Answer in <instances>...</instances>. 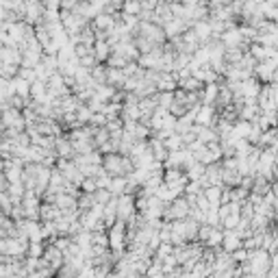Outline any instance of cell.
Returning a JSON list of instances; mask_svg holds the SVG:
<instances>
[{
	"instance_id": "9",
	"label": "cell",
	"mask_w": 278,
	"mask_h": 278,
	"mask_svg": "<svg viewBox=\"0 0 278 278\" xmlns=\"http://www.w3.org/2000/svg\"><path fill=\"white\" fill-rule=\"evenodd\" d=\"M193 130H196V135H198V142H202V144H215V142H219V133L215 130V126L196 124Z\"/></svg>"
},
{
	"instance_id": "7",
	"label": "cell",
	"mask_w": 278,
	"mask_h": 278,
	"mask_svg": "<svg viewBox=\"0 0 278 278\" xmlns=\"http://www.w3.org/2000/svg\"><path fill=\"white\" fill-rule=\"evenodd\" d=\"M222 248L226 250V252H233L235 250H239V248H243V237L235 231V228H224V243H222Z\"/></svg>"
},
{
	"instance_id": "6",
	"label": "cell",
	"mask_w": 278,
	"mask_h": 278,
	"mask_svg": "<svg viewBox=\"0 0 278 278\" xmlns=\"http://www.w3.org/2000/svg\"><path fill=\"white\" fill-rule=\"evenodd\" d=\"M44 259L48 261V265L54 267V269H61L65 265V252L54 246L52 241H46V250H44Z\"/></svg>"
},
{
	"instance_id": "1",
	"label": "cell",
	"mask_w": 278,
	"mask_h": 278,
	"mask_svg": "<svg viewBox=\"0 0 278 278\" xmlns=\"http://www.w3.org/2000/svg\"><path fill=\"white\" fill-rule=\"evenodd\" d=\"M248 263L252 267V274L259 276V278H265L269 274V269H272V252L265 250V248L250 250Z\"/></svg>"
},
{
	"instance_id": "25",
	"label": "cell",
	"mask_w": 278,
	"mask_h": 278,
	"mask_svg": "<svg viewBox=\"0 0 278 278\" xmlns=\"http://www.w3.org/2000/svg\"><path fill=\"white\" fill-rule=\"evenodd\" d=\"M165 3H170V5H183L185 0H165Z\"/></svg>"
},
{
	"instance_id": "21",
	"label": "cell",
	"mask_w": 278,
	"mask_h": 278,
	"mask_svg": "<svg viewBox=\"0 0 278 278\" xmlns=\"http://www.w3.org/2000/svg\"><path fill=\"white\" fill-rule=\"evenodd\" d=\"M241 222V213H231L224 222H222V228H237Z\"/></svg>"
},
{
	"instance_id": "15",
	"label": "cell",
	"mask_w": 278,
	"mask_h": 278,
	"mask_svg": "<svg viewBox=\"0 0 278 278\" xmlns=\"http://www.w3.org/2000/svg\"><path fill=\"white\" fill-rule=\"evenodd\" d=\"M96 191L92 193V191H80V196H78V209L80 211H89V209H94L96 207Z\"/></svg>"
},
{
	"instance_id": "18",
	"label": "cell",
	"mask_w": 278,
	"mask_h": 278,
	"mask_svg": "<svg viewBox=\"0 0 278 278\" xmlns=\"http://www.w3.org/2000/svg\"><path fill=\"white\" fill-rule=\"evenodd\" d=\"M128 63H130V61L126 59L124 54H120V52H111V57L107 59V65H109V68H122V70H124Z\"/></svg>"
},
{
	"instance_id": "8",
	"label": "cell",
	"mask_w": 278,
	"mask_h": 278,
	"mask_svg": "<svg viewBox=\"0 0 278 278\" xmlns=\"http://www.w3.org/2000/svg\"><path fill=\"white\" fill-rule=\"evenodd\" d=\"M54 150H57V154H59V159H74V157H76L74 144H72L70 135H59V137H57Z\"/></svg>"
},
{
	"instance_id": "3",
	"label": "cell",
	"mask_w": 278,
	"mask_h": 278,
	"mask_svg": "<svg viewBox=\"0 0 278 278\" xmlns=\"http://www.w3.org/2000/svg\"><path fill=\"white\" fill-rule=\"evenodd\" d=\"M191 215V202L185 198V196H178L176 200H172L165 209V215H163V222H178V219H185Z\"/></svg>"
},
{
	"instance_id": "12",
	"label": "cell",
	"mask_w": 278,
	"mask_h": 278,
	"mask_svg": "<svg viewBox=\"0 0 278 278\" xmlns=\"http://www.w3.org/2000/svg\"><path fill=\"white\" fill-rule=\"evenodd\" d=\"M222 193H224V185H211L204 189V196L211 202V207H222Z\"/></svg>"
},
{
	"instance_id": "23",
	"label": "cell",
	"mask_w": 278,
	"mask_h": 278,
	"mask_svg": "<svg viewBox=\"0 0 278 278\" xmlns=\"http://www.w3.org/2000/svg\"><path fill=\"white\" fill-rule=\"evenodd\" d=\"M248 255H250V250H246V248H239V250H235V252H233V259H235V263L239 265V263H243V261H248Z\"/></svg>"
},
{
	"instance_id": "4",
	"label": "cell",
	"mask_w": 278,
	"mask_h": 278,
	"mask_svg": "<svg viewBox=\"0 0 278 278\" xmlns=\"http://www.w3.org/2000/svg\"><path fill=\"white\" fill-rule=\"evenodd\" d=\"M137 213H139V211H137V198H135V196H130V193L120 196V198H118V219H120V222L128 224Z\"/></svg>"
},
{
	"instance_id": "2",
	"label": "cell",
	"mask_w": 278,
	"mask_h": 278,
	"mask_svg": "<svg viewBox=\"0 0 278 278\" xmlns=\"http://www.w3.org/2000/svg\"><path fill=\"white\" fill-rule=\"evenodd\" d=\"M29 246H31L29 237H3V239H0V255L24 259L29 255Z\"/></svg>"
},
{
	"instance_id": "20",
	"label": "cell",
	"mask_w": 278,
	"mask_h": 278,
	"mask_svg": "<svg viewBox=\"0 0 278 278\" xmlns=\"http://www.w3.org/2000/svg\"><path fill=\"white\" fill-rule=\"evenodd\" d=\"M239 267V265H237ZM237 267H228V269H215L213 274H211L209 278H235L237 276Z\"/></svg>"
},
{
	"instance_id": "26",
	"label": "cell",
	"mask_w": 278,
	"mask_h": 278,
	"mask_svg": "<svg viewBox=\"0 0 278 278\" xmlns=\"http://www.w3.org/2000/svg\"><path fill=\"white\" fill-rule=\"evenodd\" d=\"M13 278H31V276H29V272H22V274H18V276H13Z\"/></svg>"
},
{
	"instance_id": "22",
	"label": "cell",
	"mask_w": 278,
	"mask_h": 278,
	"mask_svg": "<svg viewBox=\"0 0 278 278\" xmlns=\"http://www.w3.org/2000/svg\"><path fill=\"white\" fill-rule=\"evenodd\" d=\"M111 198H113V193L109 189H98L96 191V202L98 204H107V202H111Z\"/></svg>"
},
{
	"instance_id": "10",
	"label": "cell",
	"mask_w": 278,
	"mask_h": 278,
	"mask_svg": "<svg viewBox=\"0 0 278 278\" xmlns=\"http://www.w3.org/2000/svg\"><path fill=\"white\" fill-rule=\"evenodd\" d=\"M54 204L61 211H74V209H78V198L76 196H72V193H57Z\"/></svg>"
},
{
	"instance_id": "24",
	"label": "cell",
	"mask_w": 278,
	"mask_h": 278,
	"mask_svg": "<svg viewBox=\"0 0 278 278\" xmlns=\"http://www.w3.org/2000/svg\"><path fill=\"white\" fill-rule=\"evenodd\" d=\"M80 3H83V0H61V9L63 11H72V9H76Z\"/></svg>"
},
{
	"instance_id": "5",
	"label": "cell",
	"mask_w": 278,
	"mask_h": 278,
	"mask_svg": "<svg viewBox=\"0 0 278 278\" xmlns=\"http://www.w3.org/2000/svg\"><path fill=\"white\" fill-rule=\"evenodd\" d=\"M3 126L5 128H15V130H26V118H24L22 109H5L3 113Z\"/></svg>"
},
{
	"instance_id": "11",
	"label": "cell",
	"mask_w": 278,
	"mask_h": 278,
	"mask_svg": "<svg viewBox=\"0 0 278 278\" xmlns=\"http://www.w3.org/2000/svg\"><path fill=\"white\" fill-rule=\"evenodd\" d=\"M61 217V209L52 202H44L42 204V211H39V219L42 222H54V219Z\"/></svg>"
},
{
	"instance_id": "19",
	"label": "cell",
	"mask_w": 278,
	"mask_h": 278,
	"mask_svg": "<svg viewBox=\"0 0 278 278\" xmlns=\"http://www.w3.org/2000/svg\"><path fill=\"white\" fill-rule=\"evenodd\" d=\"M213 228L215 226H211V224H200V231H198V241L204 243L207 246V241H209V235L213 233Z\"/></svg>"
},
{
	"instance_id": "16",
	"label": "cell",
	"mask_w": 278,
	"mask_h": 278,
	"mask_svg": "<svg viewBox=\"0 0 278 278\" xmlns=\"http://www.w3.org/2000/svg\"><path fill=\"white\" fill-rule=\"evenodd\" d=\"M178 87L181 89H187V92H202L204 85L200 78H196V76H189V78H185V80H181V83H178Z\"/></svg>"
},
{
	"instance_id": "17",
	"label": "cell",
	"mask_w": 278,
	"mask_h": 278,
	"mask_svg": "<svg viewBox=\"0 0 278 278\" xmlns=\"http://www.w3.org/2000/svg\"><path fill=\"white\" fill-rule=\"evenodd\" d=\"M204 172H207V165L200 163V161H196L187 168V176H189V181H200V178L204 176Z\"/></svg>"
},
{
	"instance_id": "13",
	"label": "cell",
	"mask_w": 278,
	"mask_h": 278,
	"mask_svg": "<svg viewBox=\"0 0 278 278\" xmlns=\"http://www.w3.org/2000/svg\"><path fill=\"white\" fill-rule=\"evenodd\" d=\"M126 74H124V70L122 68H109V80H107V85H113V87H118V89H124L126 85Z\"/></svg>"
},
{
	"instance_id": "14",
	"label": "cell",
	"mask_w": 278,
	"mask_h": 278,
	"mask_svg": "<svg viewBox=\"0 0 278 278\" xmlns=\"http://www.w3.org/2000/svg\"><path fill=\"white\" fill-rule=\"evenodd\" d=\"M126 185H128V176H113L111 178V185H109V191L120 198V196L126 193Z\"/></svg>"
}]
</instances>
